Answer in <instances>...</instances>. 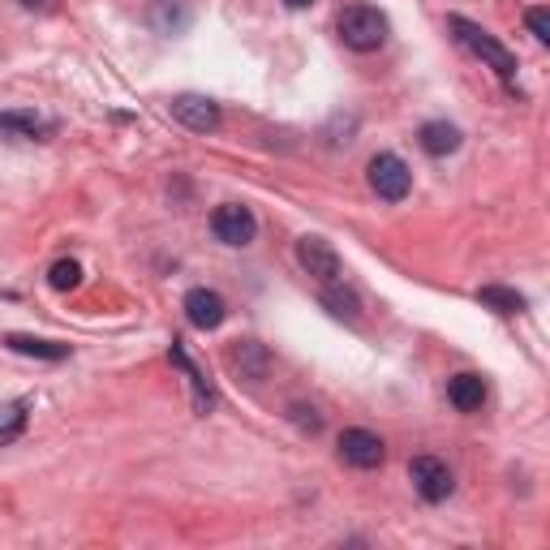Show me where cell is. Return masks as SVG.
Wrapping results in <instances>:
<instances>
[{
	"label": "cell",
	"mask_w": 550,
	"mask_h": 550,
	"mask_svg": "<svg viewBox=\"0 0 550 550\" xmlns=\"http://www.w3.org/2000/svg\"><path fill=\"white\" fill-rule=\"evenodd\" d=\"M447 26H452V35H456L460 43H465V48L477 56V61H486L503 82L516 86V56H512L508 48H503V43H499L495 35L482 31V26L469 22V18H460V13H452V18H447Z\"/></svg>",
	"instance_id": "cell-1"
},
{
	"label": "cell",
	"mask_w": 550,
	"mask_h": 550,
	"mask_svg": "<svg viewBox=\"0 0 550 550\" xmlns=\"http://www.w3.org/2000/svg\"><path fill=\"white\" fill-rule=\"evenodd\" d=\"M340 39L353 52H379L387 43V18L374 5H349L340 13Z\"/></svg>",
	"instance_id": "cell-2"
},
{
	"label": "cell",
	"mask_w": 550,
	"mask_h": 550,
	"mask_svg": "<svg viewBox=\"0 0 550 550\" xmlns=\"http://www.w3.org/2000/svg\"><path fill=\"white\" fill-rule=\"evenodd\" d=\"M366 177H370V190L379 194L383 202H404V198H409L413 172H409V164H404L400 155H392V151H379V155H374L370 168H366Z\"/></svg>",
	"instance_id": "cell-3"
},
{
	"label": "cell",
	"mask_w": 550,
	"mask_h": 550,
	"mask_svg": "<svg viewBox=\"0 0 550 550\" xmlns=\"http://www.w3.org/2000/svg\"><path fill=\"white\" fill-rule=\"evenodd\" d=\"M211 233L220 237L224 245H250L258 237V220H254V211L250 207H241V202H224V207H215L211 215Z\"/></svg>",
	"instance_id": "cell-4"
},
{
	"label": "cell",
	"mask_w": 550,
	"mask_h": 550,
	"mask_svg": "<svg viewBox=\"0 0 550 550\" xmlns=\"http://www.w3.org/2000/svg\"><path fill=\"white\" fill-rule=\"evenodd\" d=\"M409 477H413V490L422 495L426 503H443L452 495V469L443 465L439 456H413L409 460Z\"/></svg>",
	"instance_id": "cell-5"
},
{
	"label": "cell",
	"mask_w": 550,
	"mask_h": 550,
	"mask_svg": "<svg viewBox=\"0 0 550 550\" xmlns=\"http://www.w3.org/2000/svg\"><path fill=\"white\" fill-rule=\"evenodd\" d=\"M340 460L349 469H379L387 460V447H383V439L374 430L353 426V430L340 434Z\"/></svg>",
	"instance_id": "cell-6"
},
{
	"label": "cell",
	"mask_w": 550,
	"mask_h": 550,
	"mask_svg": "<svg viewBox=\"0 0 550 550\" xmlns=\"http://www.w3.org/2000/svg\"><path fill=\"white\" fill-rule=\"evenodd\" d=\"M168 112H172V121L194 129V134H211V129H220V104L207 99V95H177L168 104Z\"/></svg>",
	"instance_id": "cell-7"
},
{
	"label": "cell",
	"mask_w": 550,
	"mask_h": 550,
	"mask_svg": "<svg viewBox=\"0 0 550 550\" xmlns=\"http://www.w3.org/2000/svg\"><path fill=\"white\" fill-rule=\"evenodd\" d=\"M297 263L323 284L340 280V254L331 250V241H323V237H301L297 241Z\"/></svg>",
	"instance_id": "cell-8"
},
{
	"label": "cell",
	"mask_w": 550,
	"mask_h": 550,
	"mask_svg": "<svg viewBox=\"0 0 550 550\" xmlns=\"http://www.w3.org/2000/svg\"><path fill=\"white\" fill-rule=\"evenodd\" d=\"M185 318H190L198 331H215L228 318V306L215 288H190V293H185Z\"/></svg>",
	"instance_id": "cell-9"
},
{
	"label": "cell",
	"mask_w": 550,
	"mask_h": 550,
	"mask_svg": "<svg viewBox=\"0 0 550 550\" xmlns=\"http://www.w3.org/2000/svg\"><path fill=\"white\" fill-rule=\"evenodd\" d=\"M168 357H172V366H181L185 370V379H190V392H194V409L207 417L211 409H215V387L207 383V374H202L194 361H190V353H185V344L181 340H172V349H168Z\"/></svg>",
	"instance_id": "cell-10"
},
{
	"label": "cell",
	"mask_w": 550,
	"mask_h": 550,
	"mask_svg": "<svg viewBox=\"0 0 550 550\" xmlns=\"http://www.w3.org/2000/svg\"><path fill=\"white\" fill-rule=\"evenodd\" d=\"M447 400L456 404L460 413H477L486 404V379L482 374H456V379H447Z\"/></svg>",
	"instance_id": "cell-11"
},
{
	"label": "cell",
	"mask_w": 550,
	"mask_h": 550,
	"mask_svg": "<svg viewBox=\"0 0 550 550\" xmlns=\"http://www.w3.org/2000/svg\"><path fill=\"white\" fill-rule=\"evenodd\" d=\"M5 349H9V353H22V357H35V361H65V357H69V344L43 340V336H22V331L5 336Z\"/></svg>",
	"instance_id": "cell-12"
},
{
	"label": "cell",
	"mask_w": 550,
	"mask_h": 550,
	"mask_svg": "<svg viewBox=\"0 0 550 550\" xmlns=\"http://www.w3.org/2000/svg\"><path fill=\"white\" fill-rule=\"evenodd\" d=\"M417 142H422V151H426V155L443 159V155L460 151V129H456V125H447V121H426L422 129H417Z\"/></svg>",
	"instance_id": "cell-13"
},
{
	"label": "cell",
	"mask_w": 550,
	"mask_h": 550,
	"mask_svg": "<svg viewBox=\"0 0 550 550\" xmlns=\"http://www.w3.org/2000/svg\"><path fill=\"white\" fill-rule=\"evenodd\" d=\"M52 125L35 117V112H0V138H43Z\"/></svg>",
	"instance_id": "cell-14"
},
{
	"label": "cell",
	"mask_w": 550,
	"mask_h": 550,
	"mask_svg": "<svg viewBox=\"0 0 550 550\" xmlns=\"http://www.w3.org/2000/svg\"><path fill=\"white\" fill-rule=\"evenodd\" d=\"M477 301H482L486 310H495V314H525V297L516 293V288H503V284H486V288H477Z\"/></svg>",
	"instance_id": "cell-15"
},
{
	"label": "cell",
	"mask_w": 550,
	"mask_h": 550,
	"mask_svg": "<svg viewBox=\"0 0 550 550\" xmlns=\"http://www.w3.org/2000/svg\"><path fill=\"white\" fill-rule=\"evenodd\" d=\"M26 417H31V404H26V400H9V404H0V447L13 443V439H22Z\"/></svg>",
	"instance_id": "cell-16"
},
{
	"label": "cell",
	"mask_w": 550,
	"mask_h": 550,
	"mask_svg": "<svg viewBox=\"0 0 550 550\" xmlns=\"http://www.w3.org/2000/svg\"><path fill=\"white\" fill-rule=\"evenodd\" d=\"M233 366L245 374V379H250V383H258V379H263V374H267V353H263V344H241V349L233 353Z\"/></svg>",
	"instance_id": "cell-17"
},
{
	"label": "cell",
	"mask_w": 550,
	"mask_h": 550,
	"mask_svg": "<svg viewBox=\"0 0 550 550\" xmlns=\"http://www.w3.org/2000/svg\"><path fill=\"white\" fill-rule=\"evenodd\" d=\"M323 306L336 314V318H357V293H349V288H340V280H331L327 288H323Z\"/></svg>",
	"instance_id": "cell-18"
},
{
	"label": "cell",
	"mask_w": 550,
	"mask_h": 550,
	"mask_svg": "<svg viewBox=\"0 0 550 550\" xmlns=\"http://www.w3.org/2000/svg\"><path fill=\"white\" fill-rule=\"evenodd\" d=\"M48 284L56 288V293L78 288L82 284V263H78V258H56V263L48 267Z\"/></svg>",
	"instance_id": "cell-19"
},
{
	"label": "cell",
	"mask_w": 550,
	"mask_h": 550,
	"mask_svg": "<svg viewBox=\"0 0 550 550\" xmlns=\"http://www.w3.org/2000/svg\"><path fill=\"white\" fill-rule=\"evenodd\" d=\"M288 417H293V422L306 430V434H318V430H323V413H318V409H306V404H293V409H288Z\"/></svg>",
	"instance_id": "cell-20"
},
{
	"label": "cell",
	"mask_w": 550,
	"mask_h": 550,
	"mask_svg": "<svg viewBox=\"0 0 550 550\" xmlns=\"http://www.w3.org/2000/svg\"><path fill=\"white\" fill-rule=\"evenodd\" d=\"M525 22H529L533 39H538V43H550V9H546V5L529 9V13H525Z\"/></svg>",
	"instance_id": "cell-21"
},
{
	"label": "cell",
	"mask_w": 550,
	"mask_h": 550,
	"mask_svg": "<svg viewBox=\"0 0 550 550\" xmlns=\"http://www.w3.org/2000/svg\"><path fill=\"white\" fill-rule=\"evenodd\" d=\"M284 5H288V9H310L314 0H284Z\"/></svg>",
	"instance_id": "cell-22"
},
{
	"label": "cell",
	"mask_w": 550,
	"mask_h": 550,
	"mask_svg": "<svg viewBox=\"0 0 550 550\" xmlns=\"http://www.w3.org/2000/svg\"><path fill=\"white\" fill-rule=\"evenodd\" d=\"M22 5H31V9H35V5H48V0H22Z\"/></svg>",
	"instance_id": "cell-23"
}]
</instances>
